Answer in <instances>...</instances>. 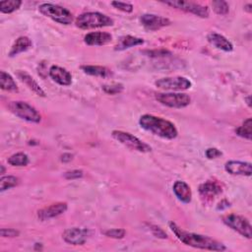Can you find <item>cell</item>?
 Returning <instances> with one entry per match:
<instances>
[{
    "label": "cell",
    "instance_id": "6da1fadb",
    "mask_svg": "<svg viewBox=\"0 0 252 252\" xmlns=\"http://www.w3.org/2000/svg\"><path fill=\"white\" fill-rule=\"evenodd\" d=\"M170 228L176 234V236L185 245L204 249V250H211V251H225L227 249L226 245L222 242L213 239L207 235H202L194 232H188L178 227L176 223L171 222L169 224Z\"/></svg>",
    "mask_w": 252,
    "mask_h": 252
},
{
    "label": "cell",
    "instance_id": "7a4b0ae2",
    "mask_svg": "<svg viewBox=\"0 0 252 252\" xmlns=\"http://www.w3.org/2000/svg\"><path fill=\"white\" fill-rule=\"evenodd\" d=\"M139 124L144 130L167 140L176 139L178 135L176 125L160 116L144 114L140 117Z\"/></svg>",
    "mask_w": 252,
    "mask_h": 252
},
{
    "label": "cell",
    "instance_id": "3957f363",
    "mask_svg": "<svg viewBox=\"0 0 252 252\" xmlns=\"http://www.w3.org/2000/svg\"><path fill=\"white\" fill-rule=\"evenodd\" d=\"M113 20L100 12H86L78 16L75 21L76 27L82 30L104 28L113 25Z\"/></svg>",
    "mask_w": 252,
    "mask_h": 252
},
{
    "label": "cell",
    "instance_id": "277c9868",
    "mask_svg": "<svg viewBox=\"0 0 252 252\" xmlns=\"http://www.w3.org/2000/svg\"><path fill=\"white\" fill-rule=\"evenodd\" d=\"M39 11L46 17L51 19L52 21L62 24V25H70L73 22V15L72 13L57 4L52 3H44L40 5Z\"/></svg>",
    "mask_w": 252,
    "mask_h": 252
},
{
    "label": "cell",
    "instance_id": "5b68a950",
    "mask_svg": "<svg viewBox=\"0 0 252 252\" xmlns=\"http://www.w3.org/2000/svg\"><path fill=\"white\" fill-rule=\"evenodd\" d=\"M10 111L18 116L19 118L31 122V123H40L42 120V115L40 112L31 104L22 101H11L8 105Z\"/></svg>",
    "mask_w": 252,
    "mask_h": 252
},
{
    "label": "cell",
    "instance_id": "8992f818",
    "mask_svg": "<svg viewBox=\"0 0 252 252\" xmlns=\"http://www.w3.org/2000/svg\"><path fill=\"white\" fill-rule=\"evenodd\" d=\"M111 135L116 141H118L125 147L129 148L130 150L140 153H149L152 151V148L148 144H146L136 136L132 135L131 133L124 132L121 130H113Z\"/></svg>",
    "mask_w": 252,
    "mask_h": 252
},
{
    "label": "cell",
    "instance_id": "52a82bcc",
    "mask_svg": "<svg viewBox=\"0 0 252 252\" xmlns=\"http://www.w3.org/2000/svg\"><path fill=\"white\" fill-rule=\"evenodd\" d=\"M223 222L229 228L236 231L240 235L248 239L252 237V227L249 221L246 218L236 214H228L223 217Z\"/></svg>",
    "mask_w": 252,
    "mask_h": 252
},
{
    "label": "cell",
    "instance_id": "ba28073f",
    "mask_svg": "<svg viewBox=\"0 0 252 252\" xmlns=\"http://www.w3.org/2000/svg\"><path fill=\"white\" fill-rule=\"evenodd\" d=\"M166 5L174 7L176 9L191 13L200 18H208L209 17V9L207 6H203L199 3L192 1H183V0H171V1H164Z\"/></svg>",
    "mask_w": 252,
    "mask_h": 252
},
{
    "label": "cell",
    "instance_id": "9c48e42d",
    "mask_svg": "<svg viewBox=\"0 0 252 252\" xmlns=\"http://www.w3.org/2000/svg\"><path fill=\"white\" fill-rule=\"evenodd\" d=\"M156 100L163 105L172 108H183L189 105L191 99L183 93H159L156 95Z\"/></svg>",
    "mask_w": 252,
    "mask_h": 252
},
{
    "label": "cell",
    "instance_id": "30bf717a",
    "mask_svg": "<svg viewBox=\"0 0 252 252\" xmlns=\"http://www.w3.org/2000/svg\"><path fill=\"white\" fill-rule=\"evenodd\" d=\"M156 86L167 91H184L191 88L192 83L185 77H167L156 81Z\"/></svg>",
    "mask_w": 252,
    "mask_h": 252
},
{
    "label": "cell",
    "instance_id": "8fae6325",
    "mask_svg": "<svg viewBox=\"0 0 252 252\" xmlns=\"http://www.w3.org/2000/svg\"><path fill=\"white\" fill-rule=\"evenodd\" d=\"M140 22L142 26L147 31L155 32L161 30L162 28L170 26L172 23L168 18L155 15V14H144L140 17Z\"/></svg>",
    "mask_w": 252,
    "mask_h": 252
},
{
    "label": "cell",
    "instance_id": "7c38bea8",
    "mask_svg": "<svg viewBox=\"0 0 252 252\" xmlns=\"http://www.w3.org/2000/svg\"><path fill=\"white\" fill-rule=\"evenodd\" d=\"M89 230L82 227H72L67 228L63 234L62 237L65 242L72 244V245H83L88 237H89Z\"/></svg>",
    "mask_w": 252,
    "mask_h": 252
},
{
    "label": "cell",
    "instance_id": "4fadbf2b",
    "mask_svg": "<svg viewBox=\"0 0 252 252\" xmlns=\"http://www.w3.org/2000/svg\"><path fill=\"white\" fill-rule=\"evenodd\" d=\"M67 208H68L67 203H64V202L54 203V204H51L50 206H48L39 210L38 218L41 221H47V220L56 218L62 215L63 213H65L67 211Z\"/></svg>",
    "mask_w": 252,
    "mask_h": 252
},
{
    "label": "cell",
    "instance_id": "5bb4252c",
    "mask_svg": "<svg viewBox=\"0 0 252 252\" xmlns=\"http://www.w3.org/2000/svg\"><path fill=\"white\" fill-rule=\"evenodd\" d=\"M225 170L227 173L232 176H250L252 174V166L248 162L228 161L225 165Z\"/></svg>",
    "mask_w": 252,
    "mask_h": 252
},
{
    "label": "cell",
    "instance_id": "9a60e30c",
    "mask_svg": "<svg viewBox=\"0 0 252 252\" xmlns=\"http://www.w3.org/2000/svg\"><path fill=\"white\" fill-rule=\"evenodd\" d=\"M50 77L60 86H70L72 84V75L65 68L53 65L49 70Z\"/></svg>",
    "mask_w": 252,
    "mask_h": 252
},
{
    "label": "cell",
    "instance_id": "2e32d148",
    "mask_svg": "<svg viewBox=\"0 0 252 252\" xmlns=\"http://www.w3.org/2000/svg\"><path fill=\"white\" fill-rule=\"evenodd\" d=\"M112 41V36L106 32H92L85 36L84 42L88 46L101 47L109 44Z\"/></svg>",
    "mask_w": 252,
    "mask_h": 252
},
{
    "label": "cell",
    "instance_id": "e0dca14e",
    "mask_svg": "<svg viewBox=\"0 0 252 252\" xmlns=\"http://www.w3.org/2000/svg\"><path fill=\"white\" fill-rule=\"evenodd\" d=\"M173 190H174L175 195L176 196V198L180 202L185 203V204H188V203L191 202V200H192V191H191L190 186L186 182L180 181V180L176 181L174 183Z\"/></svg>",
    "mask_w": 252,
    "mask_h": 252
},
{
    "label": "cell",
    "instance_id": "ac0fdd59",
    "mask_svg": "<svg viewBox=\"0 0 252 252\" xmlns=\"http://www.w3.org/2000/svg\"><path fill=\"white\" fill-rule=\"evenodd\" d=\"M17 77L31 90L33 91L36 95H38L39 97H46V92L43 90V88L37 83V81L26 71L23 70H18L16 72Z\"/></svg>",
    "mask_w": 252,
    "mask_h": 252
},
{
    "label": "cell",
    "instance_id": "d6986e66",
    "mask_svg": "<svg viewBox=\"0 0 252 252\" xmlns=\"http://www.w3.org/2000/svg\"><path fill=\"white\" fill-rule=\"evenodd\" d=\"M207 40L208 42L215 47L218 50H224V51H231L233 50V46L232 44L223 35H220L218 33H211L207 36Z\"/></svg>",
    "mask_w": 252,
    "mask_h": 252
},
{
    "label": "cell",
    "instance_id": "ffe728a7",
    "mask_svg": "<svg viewBox=\"0 0 252 252\" xmlns=\"http://www.w3.org/2000/svg\"><path fill=\"white\" fill-rule=\"evenodd\" d=\"M222 192V187L214 181H207L200 185L199 193L201 197L205 200H213L215 196L219 195Z\"/></svg>",
    "mask_w": 252,
    "mask_h": 252
},
{
    "label": "cell",
    "instance_id": "44dd1931",
    "mask_svg": "<svg viewBox=\"0 0 252 252\" xmlns=\"http://www.w3.org/2000/svg\"><path fill=\"white\" fill-rule=\"evenodd\" d=\"M144 44V40L137 38V37H133V36H124L121 37L117 43V45L115 46L114 50H128L130 48L133 47H137V46H141Z\"/></svg>",
    "mask_w": 252,
    "mask_h": 252
},
{
    "label": "cell",
    "instance_id": "7402d4cb",
    "mask_svg": "<svg viewBox=\"0 0 252 252\" xmlns=\"http://www.w3.org/2000/svg\"><path fill=\"white\" fill-rule=\"evenodd\" d=\"M32 46H33V43L28 37H24V36L20 37L15 41L14 45L12 46L9 51V56L14 57L24 51H27L32 48Z\"/></svg>",
    "mask_w": 252,
    "mask_h": 252
},
{
    "label": "cell",
    "instance_id": "603a6c76",
    "mask_svg": "<svg viewBox=\"0 0 252 252\" xmlns=\"http://www.w3.org/2000/svg\"><path fill=\"white\" fill-rule=\"evenodd\" d=\"M81 70L85 74L95 76V77H101V78H107L112 75V72L110 69L104 66H99V65H82Z\"/></svg>",
    "mask_w": 252,
    "mask_h": 252
},
{
    "label": "cell",
    "instance_id": "cb8c5ba5",
    "mask_svg": "<svg viewBox=\"0 0 252 252\" xmlns=\"http://www.w3.org/2000/svg\"><path fill=\"white\" fill-rule=\"evenodd\" d=\"M0 87H1L3 91H7L11 93L19 92V89L15 80L9 73L5 71L0 72Z\"/></svg>",
    "mask_w": 252,
    "mask_h": 252
},
{
    "label": "cell",
    "instance_id": "d4e9b609",
    "mask_svg": "<svg viewBox=\"0 0 252 252\" xmlns=\"http://www.w3.org/2000/svg\"><path fill=\"white\" fill-rule=\"evenodd\" d=\"M236 135L242 137L247 140H251L252 138V120L251 118H247L241 126L235 129Z\"/></svg>",
    "mask_w": 252,
    "mask_h": 252
},
{
    "label": "cell",
    "instance_id": "484cf974",
    "mask_svg": "<svg viewBox=\"0 0 252 252\" xmlns=\"http://www.w3.org/2000/svg\"><path fill=\"white\" fill-rule=\"evenodd\" d=\"M22 5V1L20 0H9V1H1L0 2V12L3 14H10L14 11L18 10Z\"/></svg>",
    "mask_w": 252,
    "mask_h": 252
},
{
    "label": "cell",
    "instance_id": "4316f807",
    "mask_svg": "<svg viewBox=\"0 0 252 252\" xmlns=\"http://www.w3.org/2000/svg\"><path fill=\"white\" fill-rule=\"evenodd\" d=\"M8 164L12 167H26L29 165V157L25 153H16L7 160Z\"/></svg>",
    "mask_w": 252,
    "mask_h": 252
},
{
    "label": "cell",
    "instance_id": "83f0119b",
    "mask_svg": "<svg viewBox=\"0 0 252 252\" xmlns=\"http://www.w3.org/2000/svg\"><path fill=\"white\" fill-rule=\"evenodd\" d=\"M19 184V178L13 176H2L0 179V191L4 192L8 189H11Z\"/></svg>",
    "mask_w": 252,
    "mask_h": 252
},
{
    "label": "cell",
    "instance_id": "f1b7e54d",
    "mask_svg": "<svg viewBox=\"0 0 252 252\" xmlns=\"http://www.w3.org/2000/svg\"><path fill=\"white\" fill-rule=\"evenodd\" d=\"M213 10L219 15H227L229 11V5L227 2L223 1V0H216L212 2Z\"/></svg>",
    "mask_w": 252,
    "mask_h": 252
},
{
    "label": "cell",
    "instance_id": "f546056e",
    "mask_svg": "<svg viewBox=\"0 0 252 252\" xmlns=\"http://www.w3.org/2000/svg\"><path fill=\"white\" fill-rule=\"evenodd\" d=\"M102 90L104 93L108 95H117L120 94L124 90V86L120 83L110 84V85H103Z\"/></svg>",
    "mask_w": 252,
    "mask_h": 252
},
{
    "label": "cell",
    "instance_id": "4dcf8cb0",
    "mask_svg": "<svg viewBox=\"0 0 252 252\" xmlns=\"http://www.w3.org/2000/svg\"><path fill=\"white\" fill-rule=\"evenodd\" d=\"M111 5L122 11V12H125V13H131L133 11V5L130 4V3H127V2H120V1H112L111 2Z\"/></svg>",
    "mask_w": 252,
    "mask_h": 252
},
{
    "label": "cell",
    "instance_id": "1f68e13d",
    "mask_svg": "<svg viewBox=\"0 0 252 252\" xmlns=\"http://www.w3.org/2000/svg\"><path fill=\"white\" fill-rule=\"evenodd\" d=\"M126 231L122 228H112V229H108L106 231H104V234L107 237L110 238H115V239H121L125 236Z\"/></svg>",
    "mask_w": 252,
    "mask_h": 252
},
{
    "label": "cell",
    "instance_id": "d6a6232c",
    "mask_svg": "<svg viewBox=\"0 0 252 252\" xmlns=\"http://www.w3.org/2000/svg\"><path fill=\"white\" fill-rule=\"evenodd\" d=\"M84 173L81 171V170H73V171H70V172H67L64 174V177L68 180H72V179H78V178H81L83 176Z\"/></svg>",
    "mask_w": 252,
    "mask_h": 252
},
{
    "label": "cell",
    "instance_id": "836d02e7",
    "mask_svg": "<svg viewBox=\"0 0 252 252\" xmlns=\"http://www.w3.org/2000/svg\"><path fill=\"white\" fill-rule=\"evenodd\" d=\"M205 155L209 160H213V159H217V158L221 157L223 155V153L217 148H209L206 150Z\"/></svg>",
    "mask_w": 252,
    "mask_h": 252
},
{
    "label": "cell",
    "instance_id": "e575fe53",
    "mask_svg": "<svg viewBox=\"0 0 252 252\" xmlns=\"http://www.w3.org/2000/svg\"><path fill=\"white\" fill-rule=\"evenodd\" d=\"M0 234L2 237H17L20 232L14 228H1Z\"/></svg>",
    "mask_w": 252,
    "mask_h": 252
},
{
    "label": "cell",
    "instance_id": "d590c367",
    "mask_svg": "<svg viewBox=\"0 0 252 252\" xmlns=\"http://www.w3.org/2000/svg\"><path fill=\"white\" fill-rule=\"evenodd\" d=\"M145 53H147L149 56H153V57H159V56H168L171 55V52L169 50H146L144 51Z\"/></svg>",
    "mask_w": 252,
    "mask_h": 252
},
{
    "label": "cell",
    "instance_id": "8d00e7d4",
    "mask_svg": "<svg viewBox=\"0 0 252 252\" xmlns=\"http://www.w3.org/2000/svg\"><path fill=\"white\" fill-rule=\"evenodd\" d=\"M151 230L153 231L154 235L160 238H168V234L159 227L157 226H151Z\"/></svg>",
    "mask_w": 252,
    "mask_h": 252
},
{
    "label": "cell",
    "instance_id": "74e56055",
    "mask_svg": "<svg viewBox=\"0 0 252 252\" xmlns=\"http://www.w3.org/2000/svg\"><path fill=\"white\" fill-rule=\"evenodd\" d=\"M73 159V155L69 154V153H64L61 157H60V161L63 163H68L71 162V160Z\"/></svg>",
    "mask_w": 252,
    "mask_h": 252
},
{
    "label": "cell",
    "instance_id": "f35d334b",
    "mask_svg": "<svg viewBox=\"0 0 252 252\" xmlns=\"http://www.w3.org/2000/svg\"><path fill=\"white\" fill-rule=\"evenodd\" d=\"M229 206H230V205H229V202H228L227 200H223V201H221V202L219 203L217 209H218V210H224V209H226V208H228Z\"/></svg>",
    "mask_w": 252,
    "mask_h": 252
},
{
    "label": "cell",
    "instance_id": "ab89813d",
    "mask_svg": "<svg viewBox=\"0 0 252 252\" xmlns=\"http://www.w3.org/2000/svg\"><path fill=\"white\" fill-rule=\"evenodd\" d=\"M251 7H252V4L249 3V4H247V5L244 6V10H245L246 12H248V13H251V12H252V8H251Z\"/></svg>",
    "mask_w": 252,
    "mask_h": 252
},
{
    "label": "cell",
    "instance_id": "60d3db41",
    "mask_svg": "<svg viewBox=\"0 0 252 252\" xmlns=\"http://www.w3.org/2000/svg\"><path fill=\"white\" fill-rule=\"evenodd\" d=\"M245 100H246V101H247L248 106L250 107V106H251V98H250V96H249V97H247Z\"/></svg>",
    "mask_w": 252,
    "mask_h": 252
},
{
    "label": "cell",
    "instance_id": "b9f144b4",
    "mask_svg": "<svg viewBox=\"0 0 252 252\" xmlns=\"http://www.w3.org/2000/svg\"><path fill=\"white\" fill-rule=\"evenodd\" d=\"M0 168H1V172H0V174H1V175H4V173H5L4 166H3V165H1V166H0Z\"/></svg>",
    "mask_w": 252,
    "mask_h": 252
}]
</instances>
